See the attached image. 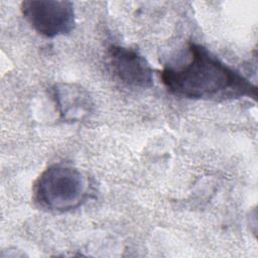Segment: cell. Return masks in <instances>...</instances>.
I'll use <instances>...</instances> for the list:
<instances>
[{
	"label": "cell",
	"instance_id": "1",
	"mask_svg": "<svg viewBox=\"0 0 258 258\" xmlns=\"http://www.w3.org/2000/svg\"><path fill=\"white\" fill-rule=\"evenodd\" d=\"M188 55L186 62L165 67L160 74L164 87L171 94L211 101L257 99V87L204 45L189 42Z\"/></svg>",
	"mask_w": 258,
	"mask_h": 258
},
{
	"label": "cell",
	"instance_id": "2",
	"mask_svg": "<svg viewBox=\"0 0 258 258\" xmlns=\"http://www.w3.org/2000/svg\"><path fill=\"white\" fill-rule=\"evenodd\" d=\"M88 175L68 163H54L45 168L33 184V199L44 210L63 213L81 207L89 199Z\"/></svg>",
	"mask_w": 258,
	"mask_h": 258
},
{
	"label": "cell",
	"instance_id": "3",
	"mask_svg": "<svg viewBox=\"0 0 258 258\" xmlns=\"http://www.w3.org/2000/svg\"><path fill=\"white\" fill-rule=\"evenodd\" d=\"M21 13L31 27L45 37L70 33L76 23L74 3L58 0H26L21 3Z\"/></svg>",
	"mask_w": 258,
	"mask_h": 258
},
{
	"label": "cell",
	"instance_id": "4",
	"mask_svg": "<svg viewBox=\"0 0 258 258\" xmlns=\"http://www.w3.org/2000/svg\"><path fill=\"white\" fill-rule=\"evenodd\" d=\"M108 55L114 74L124 84L142 89L152 87L153 70L137 50L121 45H111Z\"/></svg>",
	"mask_w": 258,
	"mask_h": 258
},
{
	"label": "cell",
	"instance_id": "5",
	"mask_svg": "<svg viewBox=\"0 0 258 258\" xmlns=\"http://www.w3.org/2000/svg\"><path fill=\"white\" fill-rule=\"evenodd\" d=\"M52 98L64 122H81L93 112L94 103L89 92L77 84L59 83L52 88Z\"/></svg>",
	"mask_w": 258,
	"mask_h": 258
}]
</instances>
